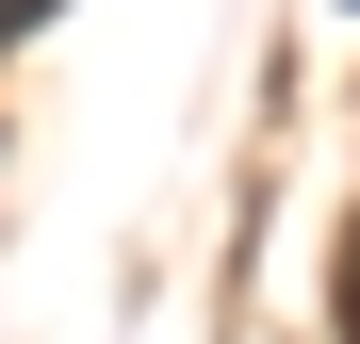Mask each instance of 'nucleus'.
<instances>
[{
    "label": "nucleus",
    "instance_id": "2",
    "mask_svg": "<svg viewBox=\"0 0 360 344\" xmlns=\"http://www.w3.org/2000/svg\"><path fill=\"white\" fill-rule=\"evenodd\" d=\"M17 33H49V0H0V49H17Z\"/></svg>",
    "mask_w": 360,
    "mask_h": 344
},
{
    "label": "nucleus",
    "instance_id": "1",
    "mask_svg": "<svg viewBox=\"0 0 360 344\" xmlns=\"http://www.w3.org/2000/svg\"><path fill=\"white\" fill-rule=\"evenodd\" d=\"M328 312H344V344H360V229H344V279H328Z\"/></svg>",
    "mask_w": 360,
    "mask_h": 344
}]
</instances>
